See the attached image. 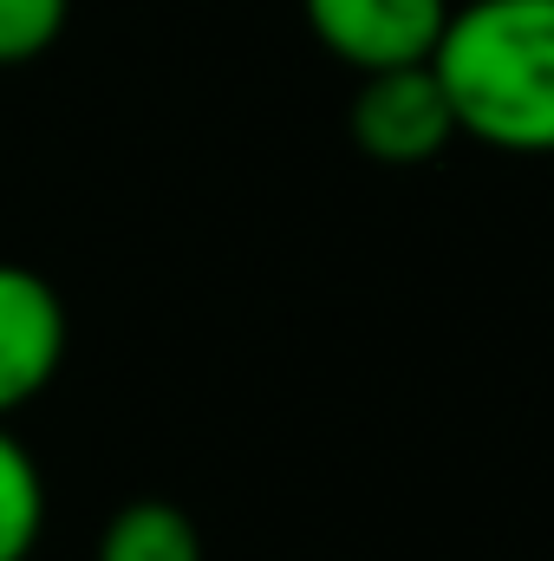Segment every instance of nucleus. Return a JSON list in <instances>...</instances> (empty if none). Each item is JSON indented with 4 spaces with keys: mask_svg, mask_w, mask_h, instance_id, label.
<instances>
[{
    "mask_svg": "<svg viewBox=\"0 0 554 561\" xmlns=\"http://www.w3.org/2000/svg\"><path fill=\"white\" fill-rule=\"evenodd\" d=\"M430 72L457 131L503 157H554V0H463Z\"/></svg>",
    "mask_w": 554,
    "mask_h": 561,
    "instance_id": "nucleus-1",
    "label": "nucleus"
},
{
    "mask_svg": "<svg viewBox=\"0 0 554 561\" xmlns=\"http://www.w3.org/2000/svg\"><path fill=\"white\" fill-rule=\"evenodd\" d=\"M346 138L359 157H372L385 170H417V163L443 157L463 131H457V112H450L430 59H417V66L359 72V92L346 105Z\"/></svg>",
    "mask_w": 554,
    "mask_h": 561,
    "instance_id": "nucleus-2",
    "label": "nucleus"
},
{
    "mask_svg": "<svg viewBox=\"0 0 554 561\" xmlns=\"http://www.w3.org/2000/svg\"><path fill=\"white\" fill-rule=\"evenodd\" d=\"M66 294L26 262H0V424L26 412L66 366Z\"/></svg>",
    "mask_w": 554,
    "mask_h": 561,
    "instance_id": "nucleus-3",
    "label": "nucleus"
},
{
    "mask_svg": "<svg viewBox=\"0 0 554 561\" xmlns=\"http://www.w3.org/2000/svg\"><path fill=\"white\" fill-rule=\"evenodd\" d=\"M457 0H300L307 33L353 72L417 66L437 53Z\"/></svg>",
    "mask_w": 554,
    "mask_h": 561,
    "instance_id": "nucleus-4",
    "label": "nucleus"
},
{
    "mask_svg": "<svg viewBox=\"0 0 554 561\" xmlns=\"http://www.w3.org/2000/svg\"><path fill=\"white\" fill-rule=\"evenodd\" d=\"M92 561H203V529L170 496H131L99 529V556Z\"/></svg>",
    "mask_w": 554,
    "mask_h": 561,
    "instance_id": "nucleus-5",
    "label": "nucleus"
},
{
    "mask_svg": "<svg viewBox=\"0 0 554 561\" xmlns=\"http://www.w3.org/2000/svg\"><path fill=\"white\" fill-rule=\"evenodd\" d=\"M46 529V477L13 424H0V561H26Z\"/></svg>",
    "mask_w": 554,
    "mask_h": 561,
    "instance_id": "nucleus-6",
    "label": "nucleus"
},
{
    "mask_svg": "<svg viewBox=\"0 0 554 561\" xmlns=\"http://www.w3.org/2000/svg\"><path fill=\"white\" fill-rule=\"evenodd\" d=\"M72 0H0V66H33L59 46Z\"/></svg>",
    "mask_w": 554,
    "mask_h": 561,
    "instance_id": "nucleus-7",
    "label": "nucleus"
}]
</instances>
